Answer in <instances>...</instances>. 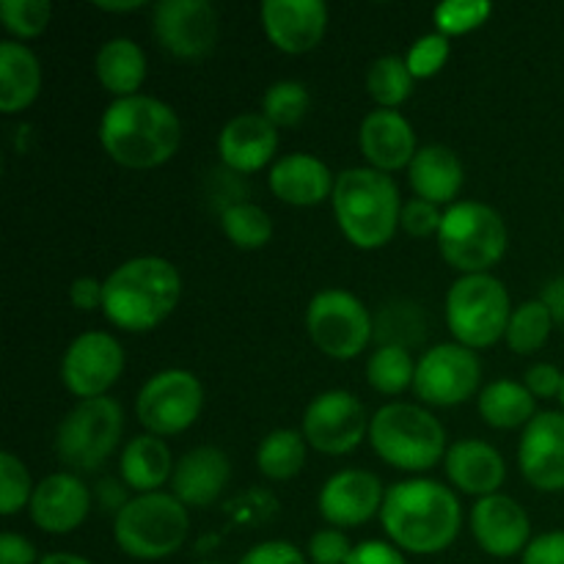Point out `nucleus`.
Returning a JSON list of instances; mask_svg holds the SVG:
<instances>
[{
	"label": "nucleus",
	"mask_w": 564,
	"mask_h": 564,
	"mask_svg": "<svg viewBox=\"0 0 564 564\" xmlns=\"http://www.w3.org/2000/svg\"><path fill=\"white\" fill-rule=\"evenodd\" d=\"M380 523L397 549L430 556L455 543L463 507L455 490L435 479H405L386 490Z\"/></svg>",
	"instance_id": "obj_1"
},
{
	"label": "nucleus",
	"mask_w": 564,
	"mask_h": 564,
	"mask_svg": "<svg viewBox=\"0 0 564 564\" xmlns=\"http://www.w3.org/2000/svg\"><path fill=\"white\" fill-rule=\"evenodd\" d=\"M99 143L124 169H158L180 149L182 121L169 102L149 94L113 99L99 119Z\"/></svg>",
	"instance_id": "obj_2"
},
{
	"label": "nucleus",
	"mask_w": 564,
	"mask_h": 564,
	"mask_svg": "<svg viewBox=\"0 0 564 564\" xmlns=\"http://www.w3.org/2000/svg\"><path fill=\"white\" fill-rule=\"evenodd\" d=\"M182 275L165 257H132L105 279L102 314L110 325L130 334H147L176 312Z\"/></svg>",
	"instance_id": "obj_3"
},
{
	"label": "nucleus",
	"mask_w": 564,
	"mask_h": 564,
	"mask_svg": "<svg viewBox=\"0 0 564 564\" xmlns=\"http://www.w3.org/2000/svg\"><path fill=\"white\" fill-rule=\"evenodd\" d=\"M330 204H334L341 235L361 251H378L394 240L402 198L391 174L375 171L369 165L345 169L336 174Z\"/></svg>",
	"instance_id": "obj_4"
},
{
	"label": "nucleus",
	"mask_w": 564,
	"mask_h": 564,
	"mask_svg": "<svg viewBox=\"0 0 564 564\" xmlns=\"http://www.w3.org/2000/svg\"><path fill=\"white\" fill-rule=\"evenodd\" d=\"M375 455L400 471H430L446 457V430L427 408L413 402H389L369 424Z\"/></svg>",
	"instance_id": "obj_5"
},
{
	"label": "nucleus",
	"mask_w": 564,
	"mask_h": 564,
	"mask_svg": "<svg viewBox=\"0 0 564 564\" xmlns=\"http://www.w3.org/2000/svg\"><path fill=\"white\" fill-rule=\"evenodd\" d=\"M510 248V231L499 209L482 202H457L444 213L438 251L460 275L490 273Z\"/></svg>",
	"instance_id": "obj_6"
},
{
	"label": "nucleus",
	"mask_w": 564,
	"mask_h": 564,
	"mask_svg": "<svg viewBox=\"0 0 564 564\" xmlns=\"http://www.w3.org/2000/svg\"><path fill=\"white\" fill-rule=\"evenodd\" d=\"M191 532L187 507L174 494H141L127 501L113 518L116 545L127 556L158 562L176 554Z\"/></svg>",
	"instance_id": "obj_7"
},
{
	"label": "nucleus",
	"mask_w": 564,
	"mask_h": 564,
	"mask_svg": "<svg viewBox=\"0 0 564 564\" xmlns=\"http://www.w3.org/2000/svg\"><path fill=\"white\" fill-rule=\"evenodd\" d=\"M512 301L494 273L460 275L446 292V325L457 345L485 350L507 336Z\"/></svg>",
	"instance_id": "obj_8"
},
{
	"label": "nucleus",
	"mask_w": 564,
	"mask_h": 564,
	"mask_svg": "<svg viewBox=\"0 0 564 564\" xmlns=\"http://www.w3.org/2000/svg\"><path fill=\"white\" fill-rule=\"evenodd\" d=\"M124 435V411L113 397L80 400L55 430V455L72 471H97Z\"/></svg>",
	"instance_id": "obj_9"
},
{
	"label": "nucleus",
	"mask_w": 564,
	"mask_h": 564,
	"mask_svg": "<svg viewBox=\"0 0 564 564\" xmlns=\"http://www.w3.org/2000/svg\"><path fill=\"white\" fill-rule=\"evenodd\" d=\"M306 330L325 356L352 361L375 339V314L364 306L361 297L330 286L308 301Z\"/></svg>",
	"instance_id": "obj_10"
},
{
	"label": "nucleus",
	"mask_w": 564,
	"mask_h": 564,
	"mask_svg": "<svg viewBox=\"0 0 564 564\" xmlns=\"http://www.w3.org/2000/svg\"><path fill=\"white\" fill-rule=\"evenodd\" d=\"M204 408V386L191 369H163L141 386L135 400L138 422L158 438H171L198 422Z\"/></svg>",
	"instance_id": "obj_11"
},
{
	"label": "nucleus",
	"mask_w": 564,
	"mask_h": 564,
	"mask_svg": "<svg viewBox=\"0 0 564 564\" xmlns=\"http://www.w3.org/2000/svg\"><path fill=\"white\" fill-rule=\"evenodd\" d=\"M369 424L372 419L356 394L345 389H328L306 405L301 433L319 455L341 457L356 452L361 441L369 438Z\"/></svg>",
	"instance_id": "obj_12"
},
{
	"label": "nucleus",
	"mask_w": 564,
	"mask_h": 564,
	"mask_svg": "<svg viewBox=\"0 0 564 564\" xmlns=\"http://www.w3.org/2000/svg\"><path fill=\"white\" fill-rule=\"evenodd\" d=\"M482 386V361L474 350L446 341L435 345L416 361L413 391L424 405L455 408L479 397Z\"/></svg>",
	"instance_id": "obj_13"
},
{
	"label": "nucleus",
	"mask_w": 564,
	"mask_h": 564,
	"mask_svg": "<svg viewBox=\"0 0 564 564\" xmlns=\"http://www.w3.org/2000/svg\"><path fill=\"white\" fill-rule=\"evenodd\" d=\"M152 36L169 55L198 61L220 36V14L209 0H160L152 9Z\"/></svg>",
	"instance_id": "obj_14"
},
{
	"label": "nucleus",
	"mask_w": 564,
	"mask_h": 564,
	"mask_svg": "<svg viewBox=\"0 0 564 564\" xmlns=\"http://www.w3.org/2000/svg\"><path fill=\"white\" fill-rule=\"evenodd\" d=\"M124 347L105 330H86L75 336L61 358V383L77 400L105 397L124 372Z\"/></svg>",
	"instance_id": "obj_15"
},
{
	"label": "nucleus",
	"mask_w": 564,
	"mask_h": 564,
	"mask_svg": "<svg viewBox=\"0 0 564 564\" xmlns=\"http://www.w3.org/2000/svg\"><path fill=\"white\" fill-rule=\"evenodd\" d=\"M383 499L386 490L378 474L367 471V468H345L325 479L317 496V507L328 527L352 529L380 516Z\"/></svg>",
	"instance_id": "obj_16"
},
{
	"label": "nucleus",
	"mask_w": 564,
	"mask_h": 564,
	"mask_svg": "<svg viewBox=\"0 0 564 564\" xmlns=\"http://www.w3.org/2000/svg\"><path fill=\"white\" fill-rule=\"evenodd\" d=\"M523 479L543 494L564 490V413L543 411L523 427L518 444Z\"/></svg>",
	"instance_id": "obj_17"
},
{
	"label": "nucleus",
	"mask_w": 564,
	"mask_h": 564,
	"mask_svg": "<svg viewBox=\"0 0 564 564\" xmlns=\"http://www.w3.org/2000/svg\"><path fill=\"white\" fill-rule=\"evenodd\" d=\"M471 534L485 554L496 560H510L523 554L532 543V521L521 501L512 496L494 494L477 499L471 507Z\"/></svg>",
	"instance_id": "obj_18"
},
{
	"label": "nucleus",
	"mask_w": 564,
	"mask_h": 564,
	"mask_svg": "<svg viewBox=\"0 0 564 564\" xmlns=\"http://www.w3.org/2000/svg\"><path fill=\"white\" fill-rule=\"evenodd\" d=\"M264 36L286 55L312 53L328 31V6L323 0H264L259 6Z\"/></svg>",
	"instance_id": "obj_19"
},
{
	"label": "nucleus",
	"mask_w": 564,
	"mask_h": 564,
	"mask_svg": "<svg viewBox=\"0 0 564 564\" xmlns=\"http://www.w3.org/2000/svg\"><path fill=\"white\" fill-rule=\"evenodd\" d=\"M28 512L42 532L72 534L91 512V494L77 474L55 471L36 482Z\"/></svg>",
	"instance_id": "obj_20"
},
{
	"label": "nucleus",
	"mask_w": 564,
	"mask_h": 564,
	"mask_svg": "<svg viewBox=\"0 0 564 564\" xmlns=\"http://www.w3.org/2000/svg\"><path fill=\"white\" fill-rule=\"evenodd\" d=\"M358 143H361V154L369 169L383 171V174L408 169L419 152L416 132L400 110L378 108L364 116Z\"/></svg>",
	"instance_id": "obj_21"
},
{
	"label": "nucleus",
	"mask_w": 564,
	"mask_h": 564,
	"mask_svg": "<svg viewBox=\"0 0 564 564\" xmlns=\"http://www.w3.org/2000/svg\"><path fill=\"white\" fill-rule=\"evenodd\" d=\"M279 152V127L262 113H240L226 121L218 135V154L224 169L235 174H257L273 163Z\"/></svg>",
	"instance_id": "obj_22"
},
{
	"label": "nucleus",
	"mask_w": 564,
	"mask_h": 564,
	"mask_svg": "<svg viewBox=\"0 0 564 564\" xmlns=\"http://www.w3.org/2000/svg\"><path fill=\"white\" fill-rule=\"evenodd\" d=\"M231 482V460L218 446H196L180 457L171 477V494L185 507H213Z\"/></svg>",
	"instance_id": "obj_23"
},
{
	"label": "nucleus",
	"mask_w": 564,
	"mask_h": 564,
	"mask_svg": "<svg viewBox=\"0 0 564 564\" xmlns=\"http://www.w3.org/2000/svg\"><path fill=\"white\" fill-rule=\"evenodd\" d=\"M268 182L273 196L290 207H317L334 196L336 187V176L325 160L306 152H292L275 160Z\"/></svg>",
	"instance_id": "obj_24"
},
{
	"label": "nucleus",
	"mask_w": 564,
	"mask_h": 564,
	"mask_svg": "<svg viewBox=\"0 0 564 564\" xmlns=\"http://www.w3.org/2000/svg\"><path fill=\"white\" fill-rule=\"evenodd\" d=\"M444 468L449 482L460 494L477 496V499L501 494V485L507 479V463L501 452L479 438H466L452 444L446 449Z\"/></svg>",
	"instance_id": "obj_25"
},
{
	"label": "nucleus",
	"mask_w": 564,
	"mask_h": 564,
	"mask_svg": "<svg viewBox=\"0 0 564 564\" xmlns=\"http://www.w3.org/2000/svg\"><path fill=\"white\" fill-rule=\"evenodd\" d=\"M408 182H411L413 193L424 202L433 204H457V196L466 182V171H463L460 158L455 149L444 147V143H427L419 147L416 158L408 165Z\"/></svg>",
	"instance_id": "obj_26"
},
{
	"label": "nucleus",
	"mask_w": 564,
	"mask_h": 564,
	"mask_svg": "<svg viewBox=\"0 0 564 564\" xmlns=\"http://www.w3.org/2000/svg\"><path fill=\"white\" fill-rule=\"evenodd\" d=\"M42 91V64L28 44L0 42V110L6 116L31 108Z\"/></svg>",
	"instance_id": "obj_27"
},
{
	"label": "nucleus",
	"mask_w": 564,
	"mask_h": 564,
	"mask_svg": "<svg viewBox=\"0 0 564 564\" xmlns=\"http://www.w3.org/2000/svg\"><path fill=\"white\" fill-rule=\"evenodd\" d=\"M174 455H171L169 444L152 433L135 435L127 441L124 452H121V482L130 490L141 494H158L163 485L171 482L174 477Z\"/></svg>",
	"instance_id": "obj_28"
},
{
	"label": "nucleus",
	"mask_w": 564,
	"mask_h": 564,
	"mask_svg": "<svg viewBox=\"0 0 564 564\" xmlns=\"http://www.w3.org/2000/svg\"><path fill=\"white\" fill-rule=\"evenodd\" d=\"M94 69H97V80L110 97L127 99L141 94L143 80H147V53L135 39L116 36L99 47L97 58H94Z\"/></svg>",
	"instance_id": "obj_29"
},
{
	"label": "nucleus",
	"mask_w": 564,
	"mask_h": 564,
	"mask_svg": "<svg viewBox=\"0 0 564 564\" xmlns=\"http://www.w3.org/2000/svg\"><path fill=\"white\" fill-rule=\"evenodd\" d=\"M479 416L494 430L527 427L538 416V400L518 380H494L477 397Z\"/></svg>",
	"instance_id": "obj_30"
},
{
	"label": "nucleus",
	"mask_w": 564,
	"mask_h": 564,
	"mask_svg": "<svg viewBox=\"0 0 564 564\" xmlns=\"http://www.w3.org/2000/svg\"><path fill=\"white\" fill-rule=\"evenodd\" d=\"M427 339V314L419 303L397 297L375 314V341L378 347H400L411 352Z\"/></svg>",
	"instance_id": "obj_31"
},
{
	"label": "nucleus",
	"mask_w": 564,
	"mask_h": 564,
	"mask_svg": "<svg viewBox=\"0 0 564 564\" xmlns=\"http://www.w3.org/2000/svg\"><path fill=\"white\" fill-rule=\"evenodd\" d=\"M308 444L303 438L301 430L281 427L264 435L257 446V468L262 477L273 479V482H286V479L297 477L306 466Z\"/></svg>",
	"instance_id": "obj_32"
},
{
	"label": "nucleus",
	"mask_w": 564,
	"mask_h": 564,
	"mask_svg": "<svg viewBox=\"0 0 564 564\" xmlns=\"http://www.w3.org/2000/svg\"><path fill=\"white\" fill-rule=\"evenodd\" d=\"M416 77L405 64V55H380L367 69V94L383 110H397L413 94Z\"/></svg>",
	"instance_id": "obj_33"
},
{
	"label": "nucleus",
	"mask_w": 564,
	"mask_h": 564,
	"mask_svg": "<svg viewBox=\"0 0 564 564\" xmlns=\"http://www.w3.org/2000/svg\"><path fill=\"white\" fill-rule=\"evenodd\" d=\"M554 317H551L549 306L540 297L534 301H523L521 306L512 308L510 325H507V345L518 356H532V352L543 350L554 330Z\"/></svg>",
	"instance_id": "obj_34"
},
{
	"label": "nucleus",
	"mask_w": 564,
	"mask_h": 564,
	"mask_svg": "<svg viewBox=\"0 0 564 564\" xmlns=\"http://www.w3.org/2000/svg\"><path fill=\"white\" fill-rule=\"evenodd\" d=\"M220 229L226 240L240 251H259L273 240V220L259 204L240 202L220 213Z\"/></svg>",
	"instance_id": "obj_35"
},
{
	"label": "nucleus",
	"mask_w": 564,
	"mask_h": 564,
	"mask_svg": "<svg viewBox=\"0 0 564 564\" xmlns=\"http://www.w3.org/2000/svg\"><path fill=\"white\" fill-rule=\"evenodd\" d=\"M416 380V361L400 347H378L367 358V383L386 397H397L413 389Z\"/></svg>",
	"instance_id": "obj_36"
},
{
	"label": "nucleus",
	"mask_w": 564,
	"mask_h": 564,
	"mask_svg": "<svg viewBox=\"0 0 564 564\" xmlns=\"http://www.w3.org/2000/svg\"><path fill=\"white\" fill-rule=\"evenodd\" d=\"M308 108H312V94H308V88L301 80H290L286 77V80H275L264 91L262 110L259 113L281 130V127L301 124L306 119Z\"/></svg>",
	"instance_id": "obj_37"
},
{
	"label": "nucleus",
	"mask_w": 564,
	"mask_h": 564,
	"mask_svg": "<svg viewBox=\"0 0 564 564\" xmlns=\"http://www.w3.org/2000/svg\"><path fill=\"white\" fill-rule=\"evenodd\" d=\"M50 17H53L50 0H3L0 3V20L14 42L42 36L50 25Z\"/></svg>",
	"instance_id": "obj_38"
},
{
	"label": "nucleus",
	"mask_w": 564,
	"mask_h": 564,
	"mask_svg": "<svg viewBox=\"0 0 564 564\" xmlns=\"http://www.w3.org/2000/svg\"><path fill=\"white\" fill-rule=\"evenodd\" d=\"M490 14H494V6L488 0H449V3L435 6L433 22L435 31L452 39L482 28L490 20Z\"/></svg>",
	"instance_id": "obj_39"
},
{
	"label": "nucleus",
	"mask_w": 564,
	"mask_h": 564,
	"mask_svg": "<svg viewBox=\"0 0 564 564\" xmlns=\"http://www.w3.org/2000/svg\"><path fill=\"white\" fill-rule=\"evenodd\" d=\"M33 479L14 452H0V516L11 518L33 499Z\"/></svg>",
	"instance_id": "obj_40"
},
{
	"label": "nucleus",
	"mask_w": 564,
	"mask_h": 564,
	"mask_svg": "<svg viewBox=\"0 0 564 564\" xmlns=\"http://www.w3.org/2000/svg\"><path fill=\"white\" fill-rule=\"evenodd\" d=\"M449 55H452L449 39H446L444 33L433 31V33H424V36H419L416 42L408 47L405 64L416 80H430V77H435L441 69H444L446 61H449Z\"/></svg>",
	"instance_id": "obj_41"
},
{
	"label": "nucleus",
	"mask_w": 564,
	"mask_h": 564,
	"mask_svg": "<svg viewBox=\"0 0 564 564\" xmlns=\"http://www.w3.org/2000/svg\"><path fill=\"white\" fill-rule=\"evenodd\" d=\"M441 224H444V213H441L438 204L424 202V198H419V196H413L411 202L402 204L400 229L405 231V235L419 237V240H424V237H433V235L438 237Z\"/></svg>",
	"instance_id": "obj_42"
},
{
	"label": "nucleus",
	"mask_w": 564,
	"mask_h": 564,
	"mask_svg": "<svg viewBox=\"0 0 564 564\" xmlns=\"http://www.w3.org/2000/svg\"><path fill=\"white\" fill-rule=\"evenodd\" d=\"M352 549L356 545L350 543V538L341 529L328 527L312 534V540H308V560H312V564H347Z\"/></svg>",
	"instance_id": "obj_43"
},
{
	"label": "nucleus",
	"mask_w": 564,
	"mask_h": 564,
	"mask_svg": "<svg viewBox=\"0 0 564 564\" xmlns=\"http://www.w3.org/2000/svg\"><path fill=\"white\" fill-rule=\"evenodd\" d=\"M240 564H308V560L297 545L286 540H268V543L253 545Z\"/></svg>",
	"instance_id": "obj_44"
},
{
	"label": "nucleus",
	"mask_w": 564,
	"mask_h": 564,
	"mask_svg": "<svg viewBox=\"0 0 564 564\" xmlns=\"http://www.w3.org/2000/svg\"><path fill=\"white\" fill-rule=\"evenodd\" d=\"M523 386L534 394V400H551L556 397L560 400L562 386H564V372L554 364H532L523 375Z\"/></svg>",
	"instance_id": "obj_45"
},
{
	"label": "nucleus",
	"mask_w": 564,
	"mask_h": 564,
	"mask_svg": "<svg viewBox=\"0 0 564 564\" xmlns=\"http://www.w3.org/2000/svg\"><path fill=\"white\" fill-rule=\"evenodd\" d=\"M521 564H564V529L538 534L523 551Z\"/></svg>",
	"instance_id": "obj_46"
},
{
	"label": "nucleus",
	"mask_w": 564,
	"mask_h": 564,
	"mask_svg": "<svg viewBox=\"0 0 564 564\" xmlns=\"http://www.w3.org/2000/svg\"><path fill=\"white\" fill-rule=\"evenodd\" d=\"M347 564H408L402 551L394 543H383V540H364L352 549Z\"/></svg>",
	"instance_id": "obj_47"
},
{
	"label": "nucleus",
	"mask_w": 564,
	"mask_h": 564,
	"mask_svg": "<svg viewBox=\"0 0 564 564\" xmlns=\"http://www.w3.org/2000/svg\"><path fill=\"white\" fill-rule=\"evenodd\" d=\"M69 303L77 312H102L105 303V281L94 279V275H80L72 281L69 286Z\"/></svg>",
	"instance_id": "obj_48"
},
{
	"label": "nucleus",
	"mask_w": 564,
	"mask_h": 564,
	"mask_svg": "<svg viewBox=\"0 0 564 564\" xmlns=\"http://www.w3.org/2000/svg\"><path fill=\"white\" fill-rule=\"evenodd\" d=\"M0 564H39L36 545L17 532H6L0 538Z\"/></svg>",
	"instance_id": "obj_49"
},
{
	"label": "nucleus",
	"mask_w": 564,
	"mask_h": 564,
	"mask_svg": "<svg viewBox=\"0 0 564 564\" xmlns=\"http://www.w3.org/2000/svg\"><path fill=\"white\" fill-rule=\"evenodd\" d=\"M540 301L549 306L554 323L564 325V275H556V279H551L549 284L543 286V295H540Z\"/></svg>",
	"instance_id": "obj_50"
},
{
	"label": "nucleus",
	"mask_w": 564,
	"mask_h": 564,
	"mask_svg": "<svg viewBox=\"0 0 564 564\" xmlns=\"http://www.w3.org/2000/svg\"><path fill=\"white\" fill-rule=\"evenodd\" d=\"M99 501H102L105 510L121 512V507H127V485L116 482V479H105L99 482Z\"/></svg>",
	"instance_id": "obj_51"
},
{
	"label": "nucleus",
	"mask_w": 564,
	"mask_h": 564,
	"mask_svg": "<svg viewBox=\"0 0 564 564\" xmlns=\"http://www.w3.org/2000/svg\"><path fill=\"white\" fill-rule=\"evenodd\" d=\"M143 0H110V3H105V0H99L97 9L99 11H108V14H124V11H138L143 9Z\"/></svg>",
	"instance_id": "obj_52"
},
{
	"label": "nucleus",
	"mask_w": 564,
	"mask_h": 564,
	"mask_svg": "<svg viewBox=\"0 0 564 564\" xmlns=\"http://www.w3.org/2000/svg\"><path fill=\"white\" fill-rule=\"evenodd\" d=\"M39 564H94L88 562L86 556L77 554H66V551H58V554H47L44 560H39Z\"/></svg>",
	"instance_id": "obj_53"
},
{
	"label": "nucleus",
	"mask_w": 564,
	"mask_h": 564,
	"mask_svg": "<svg viewBox=\"0 0 564 564\" xmlns=\"http://www.w3.org/2000/svg\"><path fill=\"white\" fill-rule=\"evenodd\" d=\"M560 402H562V413H564V386H562V394H560Z\"/></svg>",
	"instance_id": "obj_54"
},
{
	"label": "nucleus",
	"mask_w": 564,
	"mask_h": 564,
	"mask_svg": "<svg viewBox=\"0 0 564 564\" xmlns=\"http://www.w3.org/2000/svg\"><path fill=\"white\" fill-rule=\"evenodd\" d=\"M204 564H215V562H204Z\"/></svg>",
	"instance_id": "obj_55"
}]
</instances>
